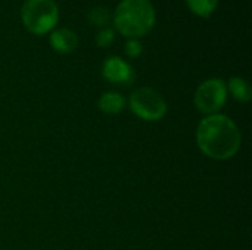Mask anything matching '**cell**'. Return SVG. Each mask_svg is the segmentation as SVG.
<instances>
[{
    "label": "cell",
    "mask_w": 252,
    "mask_h": 250,
    "mask_svg": "<svg viewBox=\"0 0 252 250\" xmlns=\"http://www.w3.org/2000/svg\"><path fill=\"white\" fill-rule=\"evenodd\" d=\"M102 75L106 81H109L112 84H121V85L131 84L136 77L133 68L126 60H123L121 57H117V56L108 57L103 62Z\"/></svg>",
    "instance_id": "cell-6"
},
{
    "label": "cell",
    "mask_w": 252,
    "mask_h": 250,
    "mask_svg": "<svg viewBox=\"0 0 252 250\" xmlns=\"http://www.w3.org/2000/svg\"><path fill=\"white\" fill-rule=\"evenodd\" d=\"M188 7L198 16L208 18L217 9L219 0H186Z\"/></svg>",
    "instance_id": "cell-10"
},
{
    "label": "cell",
    "mask_w": 252,
    "mask_h": 250,
    "mask_svg": "<svg viewBox=\"0 0 252 250\" xmlns=\"http://www.w3.org/2000/svg\"><path fill=\"white\" fill-rule=\"evenodd\" d=\"M114 40H115V32L111 28H105V29L99 31L96 35V44L99 47H108L112 44Z\"/></svg>",
    "instance_id": "cell-12"
},
{
    "label": "cell",
    "mask_w": 252,
    "mask_h": 250,
    "mask_svg": "<svg viewBox=\"0 0 252 250\" xmlns=\"http://www.w3.org/2000/svg\"><path fill=\"white\" fill-rule=\"evenodd\" d=\"M128 105L131 112L143 121L155 122L165 116L167 103L164 97L151 87H140L130 94Z\"/></svg>",
    "instance_id": "cell-4"
},
{
    "label": "cell",
    "mask_w": 252,
    "mask_h": 250,
    "mask_svg": "<svg viewBox=\"0 0 252 250\" xmlns=\"http://www.w3.org/2000/svg\"><path fill=\"white\" fill-rule=\"evenodd\" d=\"M143 52V46L139 40L136 38H130L127 43H126V55L128 57H139Z\"/></svg>",
    "instance_id": "cell-13"
},
{
    "label": "cell",
    "mask_w": 252,
    "mask_h": 250,
    "mask_svg": "<svg viewBox=\"0 0 252 250\" xmlns=\"http://www.w3.org/2000/svg\"><path fill=\"white\" fill-rule=\"evenodd\" d=\"M21 19L30 32L43 35L56 27L59 9L53 0H25L21 7Z\"/></svg>",
    "instance_id": "cell-3"
},
{
    "label": "cell",
    "mask_w": 252,
    "mask_h": 250,
    "mask_svg": "<svg viewBox=\"0 0 252 250\" xmlns=\"http://www.w3.org/2000/svg\"><path fill=\"white\" fill-rule=\"evenodd\" d=\"M89 21L97 27H102V25H106L109 21H111V15L109 12L105 9V7H93L89 15H87Z\"/></svg>",
    "instance_id": "cell-11"
},
{
    "label": "cell",
    "mask_w": 252,
    "mask_h": 250,
    "mask_svg": "<svg viewBox=\"0 0 252 250\" xmlns=\"http://www.w3.org/2000/svg\"><path fill=\"white\" fill-rule=\"evenodd\" d=\"M124 106H126L124 97L115 91H108L102 94L97 102V108L106 115H117L124 109Z\"/></svg>",
    "instance_id": "cell-8"
},
{
    "label": "cell",
    "mask_w": 252,
    "mask_h": 250,
    "mask_svg": "<svg viewBox=\"0 0 252 250\" xmlns=\"http://www.w3.org/2000/svg\"><path fill=\"white\" fill-rule=\"evenodd\" d=\"M227 100V85L220 78L204 81L195 93V105L199 112L207 115L217 113Z\"/></svg>",
    "instance_id": "cell-5"
},
{
    "label": "cell",
    "mask_w": 252,
    "mask_h": 250,
    "mask_svg": "<svg viewBox=\"0 0 252 250\" xmlns=\"http://www.w3.org/2000/svg\"><path fill=\"white\" fill-rule=\"evenodd\" d=\"M229 91L232 93V96L238 100V102H242V103H247L250 102L252 97V91L250 84L241 78V77H232L229 80V84H226Z\"/></svg>",
    "instance_id": "cell-9"
},
{
    "label": "cell",
    "mask_w": 252,
    "mask_h": 250,
    "mask_svg": "<svg viewBox=\"0 0 252 250\" xmlns=\"http://www.w3.org/2000/svg\"><path fill=\"white\" fill-rule=\"evenodd\" d=\"M155 9L149 0H123L114 13L117 31L130 38L146 35L155 25Z\"/></svg>",
    "instance_id": "cell-2"
},
{
    "label": "cell",
    "mask_w": 252,
    "mask_h": 250,
    "mask_svg": "<svg viewBox=\"0 0 252 250\" xmlns=\"http://www.w3.org/2000/svg\"><path fill=\"white\" fill-rule=\"evenodd\" d=\"M50 46L58 53L66 55V53H71V52H74L77 49L78 37L69 28H59V29L52 31V34H50Z\"/></svg>",
    "instance_id": "cell-7"
},
{
    "label": "cell",
    "mask_w": 252,
    "mask_h": 250,
    "mask_svg": "<svg viewBox=\"0 0 252 250\" xmlns=\"http://www.w3.org/2000/svg\"><path fill=\"white\" fill-rule=\"evenodd\" d=\"M242 136L238 125L226 115L214 113L205 116L196 128L199 150L216 161L233 158L241 147Z\"/></svg>",
    "instance_id": "cell-1"
}]
</instances>
